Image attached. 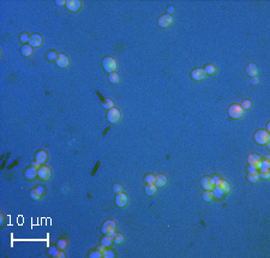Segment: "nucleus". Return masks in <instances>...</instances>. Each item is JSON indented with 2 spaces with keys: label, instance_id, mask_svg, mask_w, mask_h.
<instances>
[{
  "label": "nucleus",
  "instance_id": "1",
  "mask_svg": "<svg viewBox=\"0 0 270 258\" xmlns=\"http://www.w3.org/2000/svg\"><path fill=\"white\" fill-rule=\"evenodd\" d=\"M255 142L258 145H267L270 141V135L267 130H257L255 133Z\"/></svg>",
  "mask_w": 270,
  "mask_h": 258
},
{
  "label": "nucleus",
  "instance_id": "2",
  "mask_svg": "<svg viewBox=\"0 0 270 258\" xmlns=\"http://www.w3.org/2000/svg\"><path fill=\"white\" fill-rule=\"evenodd\" d=\"M227 113H228L229 118H232V119H240V118H243V117H244L245 110L241 108V106H240V104L234 103V104H231V106L228 107Z\"/></svg>",
  "mask_w": 270,
  "mask_h": 258
},
{
  "label": "nucleus",
  "instance_id": "3",
  "mask_svg": "<svg viewBox=\"0 0 270 258\" xmlns=\"http://www.w3.org/2000/svg\"><path fill=\"white\" fill-rule=\"evenodd\" d=\"M101 231L104 235H114L115 231H116V222L114 220H107L103 222L102 227H101Z\"/></svg>",
  "mask_w": 270,
  "mask_h": 258
},
{
  "label": "nucleus",
  "instance_id": "4",
  "mask_svg": "<svg viewBox=\"0 0 270 258\" xmlns=\"http://www.w3.org/2000/svg\"><path fill=\"white\" fill-rule=\"evenodd\" d=\"M116 66H118V64H116V61L112 57L103 58V60H102V67H103V70L106 72H110V73L112 72H115Z\"/></svg>",
  "mask_w": 270,
  "mask_h": 258
},
{
  "label": "nucleus",
  "instance_id": "5",
  "mask_svg": "<svg viewBox=\"0 0 270 258\" xmlns=\"http://www.w3.org/2000/svg\"><path fill=\"white\" fill-rule=\"evenodd\" d=\"M120 118H121V113H120V110L118 108L113 107V108L108 109V112H107V120L110 124H116L120 120Z\"/></svg>",
  "mask_w": 270,
  "mask_h": 258
},
{
  "label": "nucleus",
  "instance_id": "6",
  "mask_svg": "<svg viewBox=\"0 0 270 258\" xmlns=\"http://www.w3.org/2000/svg\"><path fill=\"white\" fill-rule=\"evenodd\" d=\"M247 162H249V166H253L257 171L261 168V163H262V159L259 155L257 154H250L247 156Z\"/></svg>",
  "mask_w": 270,
  "mask_h": 258
},
{
  "label": "nucleus",
  "instance_id": "7",
  "mask_svg": "<svg viewBox=\"0 0 270 258\" xmlns=\"http://www.w3.org/2000/svg\"><path fill=\"white\" fill-rule=\"evenodd\" d=\"M200 186L204 188V190H208V191H213L214 187H215V180L210 176H203L200 179Z\"/></svg>",
  "mask_w": 270,
  "mask_h": 258
},
{
  "label": "nucleus",
  "instance_id": "8",
  "mask_svg": "<svg viewBox=\"0 0 270 258\" xmlns=\"http://www.w3.org/2000/svg\"><path fill=\"white\" fill-rule=\"evenodd\" d=\"M37 176L41 179V180H49L52 178V171L49 167L47 166H41L39 169H37Z\"/></svg>",
  "mask_w": 270,
  "mask_h": 258
},
{
  "label": "nucleus",
  "instance_id": "9",
  "mask_svg": "<svg viewBox=\"0 0 270 258\" xmlns=\"http://www.w3.org/2000/svg\"><path fill=\"white\" fill-rule=\"evenodd\" d=\"M173 23V16L169 14H162L159 19H157V24L160 28H168L171 24Z\"/></svg>",
  "mask_w": 270,
  "mask_h": 258
},
{
  "label": "nucleus",
  "instance_id": "10",
  "mask_svg": "<svg viewBox=\"0 0 270 258\" xmlns=\"http://www.w3.org/2000/svg\"><path fill=\"white\" fill-rule=\"evenodd\" d=\"M115 204H116V207H119V208H124V207H126L127 205V203H129V197H127V194L126 193H124V192H119V193H116V197H115Z\"/></svg>",
  "mask_w": 270,
  "mask_h": 258
},
{
  "label": "nucleus",
  "instance_id": "11",
  "mask_svg": "<svg viewBox=\"0 0 270 258\" xmlns=\"http://www.w3.org/2000/svg\"><path fill=\"white\" fill-rule=\"evenodd\" d=\"M65 6H66V8H67L69 11H71V12H77V11H79L81 7H82V1H79V0H67V1L65 2Z\"/></svg>",
  "mask_w": 270,
  "mask_h": 258
},
{
  "label": "nucleus",
  "instance_id": "12",
  "mask_svg": "<svg viewBox=\"0 0 270 258\" xmlns=\"http://www.w3.org/2000/svg\"><path fill=\"white\" fill-rule=\"evenodd\" d=\"M29 43L33 48H36V47H41L42 43H43V39L40 34H33L30 35L29 37Z\"/></svg>",
  "mask_w": 270,
  "mask_h": 258
},
{
  "label": "nucleus",
  "instance_id": "13",
  "mask_svg": "<svg viewBox=\"0 0 270 258\" xmlns=\"http://www.w3.org/2000/svg\"><path fill=\"white\" fill-rule=\"evenodd\" d=\"M55 65L58 67H60V69H65V67H67L70 65V59L65 54L60 53V54H58V57L55 59Z\"/></svg>",
  "mask_w": 270,
  "mask_h": 258
},
{
  "label": "nucleus",
  "instance_id": "14",
  "mask_svg": "<svg viewBox=\"0 0 270 258\" xmlns=\"http://www.w3.org/2000/svg\"><path fill=\"white\" fill-rule=\"evenodd\" d=\"M45 194V187L43 186H37L36 188H33L29 193L30 198L34 199V200H37V199H41L42 196Z\"/></svg>",
  "mask_w": 270,
  "mask_h": 258
},
{
  "label": "nucleus",
  "instance_id": "15",
  "mask_svg": "<svg viewBox=\"0 0 270 258\" xmlns=\"http://www.w3.org/2000/svg\"><path fill=\"white\" fill-rule=\"evenodd\" d=\"M206 77V73L204 71V69H194L191 71V78L194 81H203Z\"/></svg>",
  "mask_w": 270,
  "mask_h": 258
},
{
  "label": "nucleus",
  "instance_id": "16",
  "mask_svg": "<svg viewBox=\"0 0 270 258\" xmlns=\"http://www.w3.org/2000/svg\"><path fill=\"white\" fill-rule=\"evenodd\" d=\"M215 187L220 188L225 194H226V193H229V191H231V185H229L226 180H223V179H219V180H216V181H215Z\"/></svg>",
  "mask_w": 270,
  "mask_h": 258
},
{
  "label": "nucleus",
  "instance_id": "17",
  "mask_svg": "<svg viewBox=\"0 0 270 258\" xmlns=\"http://www.w3.org/2000/svg\"><path fill=\"white\" fill-rule=\"evenodd\" d=\"M246 75L249 77H251V78L252 77H257V75H258V67H257V65L253 64V63L249 64L246 66Z\"/></svg>",
  "mask_w": 270,
  "mask_h": 258
},
{
  "label": "nucleus",
  "instance_id": "18",
  "mask_svg": "<svg viewBox=\"0 0 270 258\" xmlns=\"http://www.w3.org/2000/svg\"><path fill=\"white\" fill-rule=\"evenodd\" d=\"M47 159H48V155H47V153H46L45 150H39V151L35 154V161H36L39 165L45 163V162L47 161Z\"/></svg>",
  "mask_w": 270,
  "mask_h": 258
},
{
  "label": "nucleus",
  "instance_id": "19",
  "mask_svg": "<svg viewBox=\"0 0 270 258\" xmlns=\"http://www.w3.org/2000/svg\"><path fill=\"white\" fill-rule=\"evenodd\" d=\"M37 167H35V166H30V168H28L25 172H24V176L26 178V179H29V180H34L35 178H36V175H37Z\"/></svg>",
  "mask_w": 270,
  "mask_h": 258
},
{
  "label": "nucleus",
  "instance_id": "20",
  "mask_svg": "<svg viewBox=\"0 0 270 258\" xmlns=\"http://www.w3.org/2000/svg\"><path fill=\"white\" fill-rule=\"evenodd\" d=\"M154 184L156 185V187H163V186H166V184H167V176L163 175V174H159V175H156V176H155V182H154Z\"/></svg>",
  "mask_w": 270,
  "mask_h": 258
},
{
  "label": "nucleus",
  "instance_id": "21",
  "mask_svg": "<svg viewBox=\"0 0 270 258\" xmlns=\"http://www.w3.org/2000/svg\"><path fill=\"white\" fill-rule=\"evenodd\" d=\"M33 53H34V51H33V47H31L30 45H24V46H22V48H20V54H22L23 57L29 58V57L33 55Z\"/></svg>",
  "mask_w": 270,
  "mask_h": 258
},
{
  "label": "nucleus",
  "instance_id": "22",
  "mask_svg": "<svg viewBox=\"0 0 270 258\" xmlns=\"http://www.w3.org/2000/svg\"><path fill=\"white\" fill-rule=\"evenodd\" d=\"M144 191H145V194H148V196H155L157 187L155 184H147L144 187Z\"/></svg>",
  "mask_w": 270,
  "mask_h": 258
},
{
  "label": "nucleus",
  "instance_id": "23",
  "mask_svg": "<svg viewBox=\"0 0 270 258\" xmlns=\"http://www.w3.org/2000/svg\"><path fill=\"white\" fill-rule=\"evenodd\" d=\"M259 179H261V178H259V172H258V171H253V172H251L247 174V180H249L250 182H257Z\"/></svg>",
  "mask_w": 270,
  "mask_h": 258
},
{
  "label": "nucleus",
  "instance_id": "24",
  "mask_svg": "<svg viewBox=\"0 0 270 258\" xmlns=\"http://www.w3.org/2000/svg\"><path fill=\"white\" fill-rule=\"evenodd\" d=\"M108 79H109V82H110L112 84H118V83L120 82V76H119V73H116V72H112V73H109Z\"/></svg>",
  "mask_w": 270,
  "mask_h": 258
},
{
  "label": "nucleus",
  "instance_id": "25",
  "mask_svg": "<svg viewBox=\"0 0 270 258\" xmlns=\"http://www.w3.org/2000/svg\"><path fill=\"white\" fill-rule=\"evenodd\" d=\"M112 243H113V237H112V235H104V237L101 239V245H103V246H106V247L110 246Z\"/></svg>",
  "mask_w": 270,
  "mask_h": 258
},
{
  "label": "nucleus",
  "instance_id": "26",
  "mask_svg": "<svg viewBox=\"0 0 270 258\" xmlns=\"http://www.w3.org/2000/svg\"><path fill=\"white\" fill-rule=\"evenodd\" d=\"M202 198H203L204 202H211L213 198H214V193H213V191H208V190H205V191L203 192V194H202Z\"/></svg>",
  "mask_w": 270,
  "mask_h": 258
},
{
  "label": "nucleus",
  "instance_id": "27",
  "mask_svg": "<svg viewBox=\"0 0 270 258\" xmlns=\"http://www.w3.org/2000/svg\"><path fill=\"white\" fill-rule=\"evenodd\" d=\"M204 71H205L206 76H208V75H215V73H216V66L213 65V64H208V65H205Z\"/></svg>",
  "mask_w": 270,
  "mask_h": 258
},
{
  "label": "nucleus",
  "instance_id": "28",
  "mask_svg": "<svg viewBox=\"0 0 270 258\" xmlns=\"http://www.w3.org/2000/svg\"><path fill=\"white\" fill-rule=\"evenodd\" d=\"M124 241V235L121 234V233H114V235H113V243L115 244V245H119V244H121Z\"/></svg>",
  "mask_w": 270,
  "mask_h": 258
},
{
  "label": "nucleus",
  "instance_id": "29",
  "mask_svg": "<svg viewBox=\"0 0 270 258\" xmlns=\"http://www.w3.org/2000/svg\"><path fill=\"white\" fill-rule=\"evenodd\" d=\"M102 107L103 108H107V109H110L114 107V102L110 100V98H106L102 101Z\"/></svg>",
  "mask_w": 270,
  "mask_h": 258
},
{
  "label": "nucleus",
  "instance_id": "30",
  "mask_svg": "<svg viewBox=\"0 0 270 258\" xmlns=\"http://www.w3.org/2000/svg\"><path fill=\"white\" fill-rule=\"evenodd\" d=\"M57 57H58V53L54 52V51H48L47 54H46V58H47L48 60H54V61H55Z\"/></svg>",
  "mask_w": 270,
  "mask_h": 258
},
{
  "label": "nucleus",
  "instance_id": "31",
  "mask_svg": "<svg viewBox=\"0 0 270 258\" xmlns=\"http://www.w3.org/2000/svg\"><path fill=\"white\" fill-rule=\"evenodd\" d=\"M155 174H151V173H149V174H147L145 175V178H144V180H145V182L147 184H154L155 182Z\"/></svg>",
  "mask_w": 270,
  "mask_h": 258
},
{
  "label": "nucleus",
  "instance_id": "32",
  "mask_svg": "<svg viewBox=\"0 0 270 258\" xmlns=\"http://www.w3.org/2000/svg\"><path fill=\"white\" fill-rule=\"evenodd\" d=\"M241 108L244 109V110H247V109H250L251 107H252V103H251V101L250 100H244L243 102H241Z\"/></svg>",
  "mask_w": 270,
  "mask_h": 258
},
{
  "label": "nucleus",
  "instance_id": "33",
  "mask_svg": "<svg viewBox=\"0 0 270 258\" xmlns=\"http://www.w3.org/2000/svg\"><path fill=\"white\" fill-rule=\"evenodd\" d=\"M270 167V162L268 160H262V163H261V171H267V169H269Z\"/></svg>",
  "mask_w": 270,
  "mask_h": 258
},
{
  "label": "nucleus",
  "instance_id": "34",
  "mask_svg": "<svg viewBox=\"0 0 270 258\" xmlns=\"http://www.w3.org/2000/svg\"><path fill=\"white\" fill-rule=\"evenodd\" d=\"M259 178H262L263 180H268V179L270 178L269 169H267V171H261V172H259Z\"/></svg>",
  "mask_w": 270,
  "mask_h": 258
},
{
  "label": "nucleus",
  "instance_id": "35",
  "mask_svg": "<svg viewBox=\"0 0 270 258\" xmlns=\"http://www.w3.org/2000/svg\"><path fill=\"white\" fill-rule=\"evenodd\" d=\"M213 193H214V197H216V198H221L225 193L220 190V188H217V187H214V190H213Z\"/></svg>",
  "mask_w": 270,
  "mask_h": 258
},
{
  "label": "nucleus",
  "instance_id": "36",
  "mask_svg": "<svg viewBox=\"0 0 270 258\" xmlns=\"http://www.w3.org/2000/svg\"><path fill=\"white\" fill-rule=\"evenodd\" d=\"M89 257L90 258H101V257H103V255H102V252H100L98 250H96V251H94V252H90Z\"/></svg>",
  "mask_w": 270,
  "mask_h": 258
},
{
  "label": "nucleus",
  "instance_id": "37",
  "mask_svg": "<svg viewBox=\"0 0 270 258\" xmlns=\"http://www.w3.org/2000/svg\"><path fill=\"white\" fill-rule=\"evenodd\" d=\"M29 34H26V33H23L20 36H19V40H20V42H23V43H25V42H29Z\"/></svg>",
  "mask_w": 270,
  "mask_h": 258
},
{
  "label": "nucleus",
  "instance_id": "38",
  "mask_svg": "<svg viewBox=\"0 0 270 258\" xmlns=\"http://www.w3.org/2000/svg\"><path fill=\"white\" fill-rule=\"evenodd\" d=\"M103 257L104 258H114L115 257V253L112 251V250H106L103 252Z\"/></svg>",
  "mask_w": 270,
  "mask_h": 258
},
{
  "label": "nucleus",
  "instance_id": "39",
  "mask_svg": "<svg viewBox=\"0 0 270 258\" xmlns=\"http://www.w3.org/2000/svg\"><path fill=\"white\" fill-rule=\"evenodd\" d=\"M113 191H114L115 193L123 192V185H120V184H114V185H113Z\"/></svg>",
  "mask_w": 270,
  "mask_h": 258
},
{
  "label": "nucleus",
  "instance_id": "40",
  "mask_svg": "<svg viewBox=\"0 0 270 258\" xmlns=\"http://www.w3.org/2000/svg\"><path fill=\"white\" fill-rule=\"evenodd\" d=\"M66 244H67V243H66L65 239H60V240L58 241V247H59V249H64V247L66 246Z\"/></svg>",
  "mask_w": 270,
  "mask_h": 258
},
{
  "label": "nucleus",
  "instance_id": "41",
  "mask_svg": "<svg viewBox=\"0 0 270 258\" xmlns=\"http://www.w3.org/2000/svg\"><path fill=\"white\" fill-rule=\"evenodd\" d=\"M174 12H175V8H174V6H168L167 7V14H169V16H173L174 14Z\"/></svg>",
  "mask_w": 270,
  "mask_h": 258
},
{
  "label": "nucleus",
  "instance_id": "42",
  "mask_svg": "<svg viewBox=\"0 0 270 258\" xmlns=\"http://www.w3.org/2000/svg\"><path fill=\"white\" fill-rule=\"evenodd\" d=\"M54 257H61V258H64L65 257V253L64 252H61V251H57L54 255H53Z\"/></svg>",
  "mask_w": 270,
  "mask_h": 258
},
{
  "label": "nucleus",
  "instance_id": "43",
  "mask_svg": "<svg viewBox=\"0 0 270 258\" xmlns=\"http://www.w3.org/2000/svg\"><path fill=\"white\" fill-rule=\"evenodd\" d=\"M96 250H98V251H100V252H102V255H103V252H104V251L107 250V247H106V246H103V245H100V246H98V247H97Z\"/></svg>",
  "mask_w": 270,
  "mask_h": 258
},
{
  "label": "nucleus",
  "instance_id": "44",
  "mask_svg": "<svg viewBox=\"0 0 270 258\" xmlns=\"http://www.w3.org/2000/svg\"><path fill=\"white\" fill-rule=\"evenodd\" d=\"M258 82H259V81H258V78H257V77H252V78H251V83H252L253 85L258 84Z\"/></svg>",
  "mask_w": 270,
  "mask_h": 258
},
{
  "label": "nucleus",
  "instance_id": "45",
  "mask_svg": "<svg viewBox=\"0 0 270 258\" xmlns=\"http://www.w3.org/2000/svg\"><path fill=\"white\" fill-rule=\"evenodd\" d=\"M65 2H66V1H64V0H57V1H55V4H57V5H59V6L65 5Z\"/></svg>",
  "mask_w": 270,
  "mask_h": 258
},
{
  "label": "nucleus",
  "instance_id": "46",
  "mask_svg": "<svg viewBox=\"0 0 270 258\" xmlns=\"http://www.w3.org/2000/svg\"><path fill=\"white\" fill-rule=\"evenodd\" d=\"M55 252H57V249H55V247H51V249H49V253H51L52 256H53Z\"/></svg>",
  "mask_w": 270,
  "mask_h": 258
},
{
  "label": "nucleus",
  "instance_id": "47",
  "mask_svg": "<svg viewBox=\"0 0 270 258\" xmlns=\"http://www.w3.org/2000/svg\"><path fill=\"white\" fill-rule=\"evenodd\" d=\"M247 171H249V173H251V172H253V171H257L253 166H249V168H247Z\"/></svg>",
  "mask_w": 270,
  "mask_h": 258
},
{
  "label": "nucleus",
  "instance_id": "48",
  "mask_svg": "<svg viewBox=\"0 0 270 258\" xmlns=\"http://www.w3.org/2000/svg\"><path fill=\"white\" fill-rule=\"evenodd\" d=\"M264 160H268V161H269V160H270V156H269V155H267V156L264 157Z\"/></svg>",
  "mask_w": 270,
  "mask_h": 258
}]
</instances>
